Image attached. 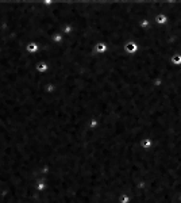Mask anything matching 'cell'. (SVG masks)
Here are the masks:
<instances>
[{
	"label": "cell",
	"mask_w": 181,
	"mask_h": 203,
	"mask_svg": "<svg viewBox=\"0 0 181 203\" xmlns=\"http://www.w3.org/2000/svg\"><path fill=\"white\" fill-rule=\"evenodd\" d=\"M173 62H174V64H181V56H176L173 58Z\"/></svg>",
	"instance_id": "1"
}]
</instances>
